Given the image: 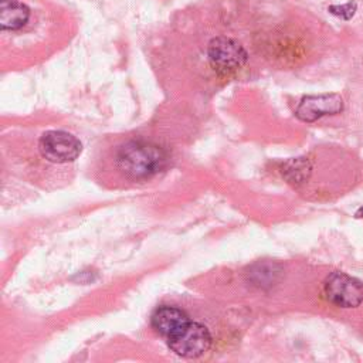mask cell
<instances>
[{
    "mask_svg": "<svg viewBox=\"0 0 363 363\" xmlns=\"http://www.w3.org/2000/svg\"><path fill=\"white\" fill-rule=\"evenodd\" d=\"M189 322V316L184 311L176 306L163 305L159 306L150 319L152 328L162 336L170 337L177 333L186 323Z\"/></svg>",
    "mask_w": 363,
    "mask_h": 363,
    "instance_id": "obj_7",
    "label": "cell"
},
{
    "mask_svg": "<svg viewBox=\"0 0 363 363\" xmlns=\"http://www.w3.org/2000/svg\"><path fill=\"white\" fill-rule=\"evenodd\" d=\"M325 298L340 308H356L363 301V282L345 272L335 271L323 282Z\"/></svg>",
    "mask_w": 363,
    "mask_h": 363,
    "instance_id": "obj_2",
    "label": "cell"
},
{
    "mask_svg": "<svg viewBox=\"0 0 363 363\" xmlns=\"http://www.w3.org/2000/svg\"><path fill=\"white\" fill-rule=\"evenodd\" d=\"M329 10H330L332 14L339 16V17H342V18H345V20H349V18L353 17V14H354L356 4H354V3H353V4H352V3H347V4H345V6H330Z\"/></svg>",
    "mask_w": 363,
    "mask_h": 363,
    "instance_id": "obj_10",
    "label": "cell"
},
{
    "mask_svg": "<svg viewBox=\"0 0 363 363\" xmlns=\"http://www.w3.org/2000/svg\"><path fill=\"white\" fill-rule=\"evenodd\" d=\"M38 149L48 162L68 163L79 156L82 145L72 133L65 130H48L40 138Z\"/></svg>",
    "mask_w": 363,
    "mask_h": 363,
    "instance_id": "obj_5",
    "label": "cell"
},
{
    "mask_svg": "<svg viewBox=\"0 0 363 363\" xmlns=\"http://www.w3.org/2000/svg\"><path fill=\"white\" fill-rule=\"evenodd\" d=\"M343 111V101L337 94L303 96L295 109V116L303 122H315L325 115Z\"/></svg>",
    "mask_w": 363,
    "mask_h": 363,
    "instance_id": "obj_6",
    "label": "cell"
},
{
    "mask_svg": "<svg viewBox=\"0 0 363 363\" xmlns=\"http://www.w3.org/2000/svg\"><path fill=\"white\" fill-rule=\"evenodd\" d=\"M30 18V9L17 0L0 1V27L1 30H20Z\"/></svg>",
    "mask_w": 363,
    "mask_h": 363,
    "instance_id": "obj_8",
    "label": "cell"
},
{
    "mask_svg": "<svg viewBox=\"0 0 363 363\" xmlns=\"http://www.w3.org/2000/svg\"><path fill=\"white\" fill-rule=\"evenodd\" d=\"M207 54L211 67L223 74H230L242 68L248 60L244 47L237 40L224 35L216 37L208 43Z\"/></svg>",
    "mask_w": 363,
    "mask_h": 363,
    "instance_id": "obj_4",
    "label": "cell"
},
{
    "mask_svg": "<svg viewBox=\"0 0 363 363\" xmlns=\"http://www.w3.org/2000/svg\"><path fill=\"white\" fill-rule=\"evenodd\" d=\"M281 172H282V176L289 183L301 184L309 179L312 166L306 157H295L284 162L281 166Z\"/></svg>",
    "mask_w": 363,
    "mask_h": 363,
    "instance_id": "obj_9",
    "label": "cell"
},
{
    "mask_svg": "<svg viewBox=\"0 0 363 363\" xmlns=\"http://www.w3.org/2000/svg\"><path fill=\"white\" fill-rule=\"evenodd\" d=\"M167 345L176 354L193 359L210 349L211 335L204 325L189 320L177 333L167 339Z\"/></svg>",
    "mask_w": 363,
    "mask_h": 363,
    "instance_id": "obj_3",
    "label": "cell"
},
{
    "mask_svg": "<svg viewBox=\"0 0 363 363\" xmlns=\"http://www.w3.org/2000/svg\"><path fill=\"white\" fill-rule=\"evenodd\" d=\"M115 162L126 177L140 180L159 173L166 166L167 153L153 142L132 139L118 147Z\"/></svg>",
    "mask_w": 363,
    "mask_h": 363,
    "instance_id": "obj_1",
    "label": "cell"
},
{
    "mask_svg": "<svg viewBox=\"0 0 363 363\" xmlns=\"http://www.w3.org/2000/svg\"><path fill=\"white\" fill-rule=\"evenodd\" d=\"M356 217H363V207H360V208L356 211Z\"/></svg>",
    "mask_w": 363,
    "mask_h": 363,
    "instance_id": "obj_11",
    "label": "cell"
}]
</instances>
